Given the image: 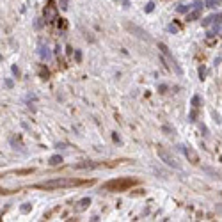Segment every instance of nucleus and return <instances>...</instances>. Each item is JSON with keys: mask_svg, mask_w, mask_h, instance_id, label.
Returning a JSON list of instances; mask_svg holds the SVG:
<instances>
[{"mask_svg": "<svg viewBox=\"0 0 222 222\" xmlns=\"http://www.w3.org/2000/svg\"><path fill=\"white\" fill-rule=\"evenodd\" d=\"M61 9H68V0H61Z\"/></svg>", "mask_w": 222, "mask_h": 222, "instance_id": "4be33fe9", "label": "nucleus"}, {"mask_svg": "<svg viewBox=\"0 0 222 222\" xmlns=\"http://www.w3.org/2000/svg\"><path fill=\"white\" fill-rule=\"evenodd\" d=\"M220 4V0H206L204 2V5H208V7H215V5H219Z\"/></svg>", "mask_w": 222, "mask_h": 222, "instance_id": "4468645a", "label": "nucleus"}, {"mask_svg": "<svg viewBox=\"0 0 222 222\" xmlns=\"http://www.w3.org/2000/svg\"><path fill=\"white\" fill-rule=\"evenodd\" d=\"M39 55H41V59H48V57H50V50H48V48H41Z\"/></svg>", "mask_w": 222, "mask_h": 222, "instance_id": "ddd939ff", "label": "nucleus"}, {"mask_svg": "<svg viewBox=\"0 0 222 222\" xmlns=\"http://www.w3.org/2000/svg\"><path fill=\"white\" fill-rule=\"evenodd\" d=\"M44 18H46V21L57 20V11H55L53 7H46V9H44Z\"/></svg>", "mask_w": 222, "mask_h": 222, "instance_id": "0eeeda50", "label": "nucleus"}, {"mask_svg": "<svg viewBox=\"0 0 222 222\" xmlns=\"http://www.w3.org/2000/svg\"><path fill=\"white\" fill-rule=\"evenodd\" d=\"M192 107H194V108L199 107V96H194V98H192Z\"/></svg>", "mask_w": 222, "mask_h": 222, "instance_id": "a211bd4d", "label": "nucleus"}, {"mask_svg": "<svg viewBox=\"0 0 222 222\" xmlns=\"http://www.w3.org/2000/svg\"><path fill=\"white\" fill-rule=\"evenodd\" d=\"M194 7H196V9H201V7H202V2L196 0V2H194Z\"/></svg>", "mask_w": 222, "mask_h": 222, "instance_id": "412c9836", "label": "nucleus"}, {"mask_svg": "<svg viewBox=\"0 0 222 222\" xmlns=\"http://www.w3.org/2000/svg\"><path fill=\"white\" fill-rule=\"evenodd\" d=\"M176 11H178V13H187V11H188V7H187V5H178V9H176Z\"/></svg>", "mask_w": 222, "mask_h": 222, "instance_id": "6ab92c4d", "label": "nucleus"}, {"mask_svg": "<svg viewBox=\"0 0 222 222\" xmlns=\"http://www.w3.org/2000/svg\"><path fill=\"white\" fill-rule=\"evenodd\" d=\"M167 30H169V32H176V30H178V27H174V25H169V27H167Z\"/></svg>", "mask_w": 222, "mask_h": 222, "instance_id": "5701e85b", "label": "nucleus"}, {"mask_svg": "<svg viewBox=\"0 0 222 222\" xmlns=\"http://www.w3.org/2000/svg\"><path fill=\"white\" fill-rule=\"evenodd\" d=\"M137 185V180H130V178H121V180H112V181L105 183L103 188L107 190H116V192H121V190H128L130 187Z\"/></svg>", "mask_w": 222, "mask_h": 222, "instance_id": "f03ea898", "label": "nucleus"}, {"mask_svg": "<svg viewBox=\"0 0 222 222\" xmlns=\"http://www.w3.org/2000/svg\"><path fill=\"white\" fill-rule=\"evenodd\" d=\"M220 21H222V13H219V14H211V16L204 18V20H202V25H204V27H210L211 23H220Z\"/></svg>", "mask_w": 222, "mask_h": 222, "instance_id": "423d86ee", "label": "nucleus"}, {"mask_svg": "<svg viewBox=\"0 0 222 222\" xmlns=\"http://www.w3.org/2000/svg\"><path fill=\"white\" fill-rule=\"evenodd\" d=\"M153 9H155V4H153V2H149V4H147V5L144 7V11H146V13H151Z\"/></svg>", "mask_w": 222, "mask_h": 222, "instance_id": "f3484780", "label": "nucleus"}, {"mask_svg": "<svg viewBox=\"0 0 222 222\" xmlns=\"http://www.w3.org/2000/svg\"><path fill=\"white\" fill-rule=\"evenodd\" d=\"M178 147H180L183 153H185V157H187L188 160L192 162V163H197V162H199V157L196 155V151H194L190 146H178Z\"/></svg>", "mask_w": 222, "mask_h": 222, "instance_id": "39448f33", "label": "nucleus"}, {"mask_svg": "<svg viewBox=\"0 0 222 222\" xmlns=\"http://www.w3.org/2000/svg\"><path fill=\"white\" fill-rule=\"evenodd\" d=\"M158 157H160V158L165 162L169 167H172V169H176V171H181V165L176 162V158H174V157H172L165 147H158Z\"/></svg>", "mask_w": 222, "mask_h": 222, "instance_id": "7ed1b4c3", "label": "nucleus"}, {"mask_svg": "<svg viewBox=\"0 0 222 222\" xmlns=\"http://www.w3.org/2000/svg\"><path fill=\"white\" fill-rule=\"evenodd\" d=\"M29 210H30V204H29V202H25V204L21 206V211H23V213H27Z\"/></svg>", "mask_w": 222, "mask_h": 222, "instance_id": "aec40b11", "label": "nucleus"}, {"mask_svg": "<svg viewBox=\"0 0 222 222\" xmlns=\"http://www.w3.org/2000/svg\"><path fill=\"white\" fill-rule=\"evenodd\" d=\"M98 163H91V162H85V163H77L75 165V169H93V167H96Z\"/></svg>", "mask_w": 222, "mask_h": 222, "instance_id": "1a4fd4ad", "label": "nucleus"}, {"mask_svg": "<svg viewBox=\"0 0 222 222\" xmlns=\"http://www.w3.org/2000/svg\"><path fill=\"white\" fill-rule=\"evenodd\" d=\"M158 48H160V52H162V53H163V55L167 57V61H169V64H171V66H172V68L176 69V73H180V75H181V68L178 66V62H176V59H174V57L171 55V52L167 50V46H165V44H160Z\"/></svg>", "mask_w": 222, "mask_h": 222, "instance_id": "20e7f679", "label": "nucleus"}, {"mask_svg": "<svg viewBox=\"0 0 222 222\" xmlns=\"http://www.w3.org/2000/svg\"><path fill=\"white\" fill-rule=\"evenodd\" d=\"M162 130H163V132H167V135H172V133H176V132H174L171 126H167V124H163V126H162Z\"/></svg>", "mask_w": 222, "mask_h": 222, "instance_id": "2eb2a0df", "label": "nucleus"}, {"mask_svg": "<svg viewBox=\"0 0 222 222\" xmlns=\"http://www.w3.org/2000/svg\"><path fill=\"white\" fill-rule=\"evenodd\" d=\"M202 171H204V172H208V174H211L213 178H219V180H222L220 176H219V172H217V171H213L211 167H202Z\"/></svg>", "mask_w": 222, "mask_h": 222, "instance_id": "9b49d317", "label": "nucleus"}, {"mask_svg": "<svg viewBox=\"0 0 222 222\" xmlns=\"http://www.w3.org/2000/svg\"><path fill=\"white\" fill-rule=\"evenodd\" d=\"M204 75H206V68H204V66H201V68H199V78H201V80H204V78H206Z\"/></svg>", "mask_w": 222, "mask_h": 222, "instance_id": "dca6fc26", "label": "nucleus"}, {"mask_svg": "<svg viewBox=\"0 0 222 222\" xmlns=\"http://www.w3.org/2000/svg\"><path fill=\"white\" fill-rule=\"evenodd\" d=\"M85 181L82 180H73V178H57V180H48V181L38 183L36 188H44V190H57V188H69V187H78Z\"/></svg>", "mask_w": 222, "mask_h": 222, "instance_id": "f257e3e1", "label": "nucleus"}, {"mask_svg": "<svg viewBox=\"0 0 222 222\" xmlns=\"http://www.w3.org/2000/svg\"><path fill=\"white\" fill-rule=\"evenodd\" d=\"M87 204H91V199H89V197H84V199L78 202V206H77V211H84V210L87 208Z\"/></svg>", "mask_w": 222, "mask_h": 222, "instance_id": "6e6552de", "label": "nucleus"}, {"mask_svg": "<svg viewBox=\"0 0 222 222\" xmlns=\"http://www.w3.org/2000/svg\"><path fill=\"white\" fill-rule=\"evenodd\" d=\"M199 14H201V11L199 9H196V11H192V13H188V16H187V20L192 21V20H197L199 18Z\"/></svg>", "mask_w": 222, "mask_h": 222, "instance_id": "9d476101", "label": "nucleus"}, {"mask_svg": "<svg viewBox=\"0 0 222 222\" xmlns=\"http://www.w3.org/2000/svg\"><path fill=\"white\" fill-rule=\"evenodd\" d=\"M61 162H62V157H61V155H53V157L50 158V165H59Z\"/></svg>", "mask_w": 222, "mask_h": 222, "instance_id": "f8f14e48", "label": "nucleus"}]
</instances>
